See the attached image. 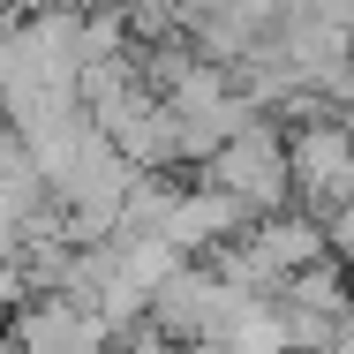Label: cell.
I'll return each mask as SVG.
<instances>
[{"instance_id":"1","label":"cell","mask_w":354,"mask_h":354,"mask_svg":"<svg viewBox=\"0 0 354 354\" xmlns=\"http://www.w3.org/2000/svg\"><path fill=\"white\" fill-rule=\"evenodd\" d=\"M196 174L218 181L226 196H241L257 218H264V212H286V204H294V174H286V121H279V113L241 121V129L218 143Z\"/></svg>"},{"instance_id":"2","label":"cell","mask_w":354,"mask_h":354,"mask_svg":"<svg viewBox=\"0 0 354 354\" xmlns=\"http://www.w3.org/2000/svg\"><path fill=\"white\" fill-rule=\"evenodd\" d=\"M286 174H294V204L332 218L354 204V113L324 106L309 121H286Z\"/></svg>"}]
</instances>
